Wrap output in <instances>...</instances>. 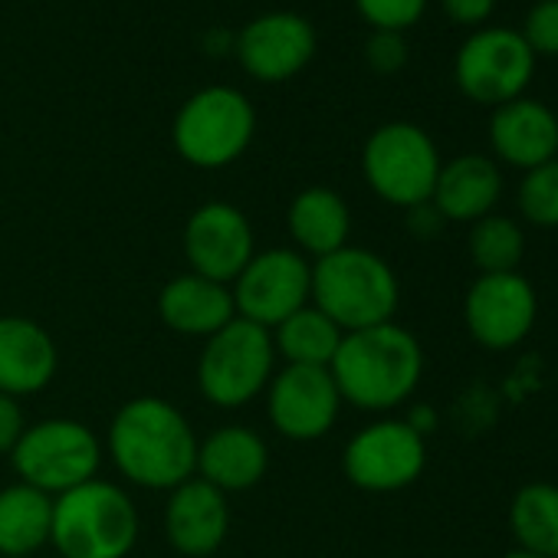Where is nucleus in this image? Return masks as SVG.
Masks as SVG:
<instances>
[{"label": "nucleus", "mask_w": 558, "mask_h": 558, "mask_svg": "<svg viewBox=\"0 0 558 558\" xmlns=\"http://www.w3.org/2000/svg\"><path fill=\"white\" fill-rule=\"evenodd\" d=\"M109 453L129 483L174 489L194 476L197 437L171 401L145 395L119 408L109 427Z\"/></svg>", "instance_id": "f257e3e1"}, {"label": "nucleus", "mask_w": 558, "mask_h": 558, "mask_svg": "<svg viewBox=\"0 0 558 558\" xmlns=\"http://www.w3.org/2000/svg\"><path fill=\"white\" fill-rule=\"evenodd\" d=\"M329 372L345 404L362 411H391L417 391L424 352L404 326L385 323L345 332Z\"/></svg>", "instance_id": "f03ea898"}, {"label": "nucleus", "mask_w": 558, "mask_h": 558, "mask_svg": "<svg viewBox=\"0 0 558 558\" xmlns=\"http://www.w3.org/2000/svg\"><path fill=\"white\" fill-rule=\"evenodd\" d=\"M398 300L395 269L372 250L342 246L313 266V303L342 332L395 323Z\"/></svg>", "instance_id": "7ed1b4c3"}, {"label": "nucleus", "mask_w": 558, "mask_h": 558, "mask_svg": "<svg viewBox=\"0 0 558 558\" xmlns=\"http://www.w3.org/2000/svg\"><path fill=\"white\" fill-rule=\"evenodd\" d=\"M135 538V502L116 483L96 476L53 499L50 542L63 558H125Z\"/></svg>", "instance_id": "20e7f679"}, {"label": "nucleus", "mask_w": 558, "mask_h": 558, "mask_svg": "<svg viewBox=\"0 0 558 558\" xmlns=\"http://www.w3.org/2000/svg\"><path fill=\"white\" fill-rule=\"evenodd\" d=\"M256 112L233 86H207L194 93L174 116V148L194 168H227L253 142Z\"/></svg>", "instance_id": "39448f33"}, {"label": "nucleus", "mask_w": 558, "mask_h": 558, "mask_svg": "<svg viewBox=\"0 0 558 558\" xmlns=\"http://www.w3.org/2000/svg\"><path fill=\"white\" fill-rule=\"evenodd\" d=\"M440 165L444 161L434 138L414 122H385L368 135L362 148V171L368 187L381 201L408 210L430 204Z\"/></svg>", "instance_id": "423d86ee"}, {"label": "nucleus", "mask_w": 558, "mask_h": 558, "mask_svg": "<svg viewBox=\"0 0 558 558\" xmlns=\"http://www.w3.org/2000/svg\"><path fill=\"white\" fill-rule=\"evenodd\" d=\"M272 362L276 349L269 329L236 316L204 342L197 362V388L217 408H243L266 391Z\"/></svg>", "instance_id": "0eeeda50"}, {"label": "nucleus", "mask_w": 558, "mask_h": 558, "mask_svg": "<svg viewBox=\"0 0 558 558\" xmlns=\"http://www.w3.org/2000/svg\"><path fill=\"white\" fill-rule=\"evenodd\" d=\"M11 460L21 483L57 499L96 480L102 463V447L86 424L70 417H50L24 430Z\"/></svg>", "instance_id": "6e6552de"}, {"label": "nucleus", "mask_w": 558, "mask_h": 558, "mask_svg": "<svg viewBox=\"0 0 558 558\" xmlns=\"http://www.w3.org/2000/svg\"><path fill=\"white\" fill-rule=\"evenodd\" d=\"M535 73V53L512 27H480L463 40L453 60L460 93L480 106H502L525 96Z\"/></svg>", "instance_id": "1a4fd4ad"}, {"label": "nucleus", "mask_w": 558, "mask_h": 558, "mask_svg": "<svg viewBox=\"0 0 558 558\" xmlns=\"http://www.w3.org/2000/svg\"><path fill=\"white\" fill-rule=\"evenodd\" d=\"M230 293L240 319L259 329H276L283 319L310 306L313 266L303 259V253L283 246L253 253V259L233 279Z\"/></svg>", "instance_id": "9d476101"}, {"label": "nucleus", "mask_w": 558, "mask_h": 558, "mask_svg": "<svg viewBox=\"0 0 558 558\" xmlns=\"http://www.w3.org/2000/svg\"><path fill=\"white\" fill-rule=\"evenodd\" d=\"M427 466V444L408 421H378L362 427L342 457L352 486L365 493H398L417 483Z\"/></svg>", "instance_id": "9b49d317"}, {"label": "nucleus", "mask_w": 558, "mask_h": 558, "mask_svg": "<svg viewBox=\"0 0 558 558\" xmlns=\"http://www.w3.org/2000/svg\"><path fill=\"white\" fill-rule=\"evenodd\" d=\"M538 316V296L529 279L515 272H480L463 300V323L483 349L506 352L519 345Z\"/></svg>", "instance_id": "f8f14e48"}, {"label": "nucleus", "mask_w": 558, "mask_h": 558, "mask_svg": "<svg viewBox=\"0 0 558 558\" xmlns=\"http://www.w3.org/2000/svg\"><path fill=\"white\" fill-rule=\"evenodd\" d=\"M342 395L329 368L287 365L266 385V408L272 427L290 440L326 437L342 411Z\"/></svg>", "instance_id": "ddd939ff"}, {"label": "nucleus", "mask_w": 558, "mask_h": 558, "mask_svg": "<svg viewBox=\"0 0 558 558\" xmlns=\"http://www.w3.org/2000/svg\"><path fill=\"white\" fill-rule=\"evenodd\" d=\"M316 27L293 11H272L250 21L233 40L240 66L259 83H287L316 57Z\"/></svg>", "instance_id": "4468645a"}, {"label": "nucleus", "mask_w": 558, "mask_h": 558, "mask_svg": "<svg viewBox=\"0 0 558 558\" xmlns=\"http://www.w3.org/2000/svg\"><path fill=\"white\" fill-rule=\"evenodd\" d=\"M184 256L191 272L214 283H233L253 259V227L246 214L227 201L201 204L184 227Z\"/></svg>", "instance_id": "2eb2a0df"}, {"label": "nucleus", "mask_w": 558, "mask_h": 558, "mask_svg": "<svg viewBox=\"0 0 558 558\" xmlns=\"http://www.w3.org/2000/svg\"><path fill=\"white\" fill-rule=\"evenodd\" d=\"M227 529H230L227 493L204 483L201 476H191L171 489V499L165 506V532L181 555L187 558L214 555L223 545Z\"/></svg>", "instance_id": "dca6fc26"}, {"label": "nucleus", "mask_w": 558, "mask_h": 558, "mask_svg": "<svg viewBox=\"0 0 558 558\" xmlns=\"http://www.w3.org/2000/svg\"><path fill=\"white\" fill-rule=\"evenodd\" d=\"M489 145L499 161L532 171L558 158V116L529 96L502 102L489 119Z\"/></svg>", "instance_id": "f3484780"}, {"label": "nucleus", "mask_w": 558, "mask_h": 558, "mask_svg": "<svg viewBox=\"0 0 558 558\" xmlns=\"http://www.w3.org/2000/svg\"><path fill=\"white\" fill-rule=\"evenodd\" d=\"M60 365L50 332L24 316L0 319V395L24 398L44 391Z\"/></svg>", "instance_id": "a211bd4d"}, {"label": "nucleus", "mask_w": 558, "mask_h": 558, "mask_svg": "<svg viewBox=\"0 0 558 558\" xmlns=\"http://www.w3.org/2000/svg\"><path fill=\"white\" fill-rule=\"evenodd\" d=\"M499 194H502V174L496 161L486 155H460L440 165L430 207L440 214V220L476 223L480 217L493 214Z\"/></svg>", "instance_id": "6ab92c4d"}, {"label": "nucleus", "mask_w": 558, "mask_h": 558, "mask_svg": "<svg viewBox=\"0 0 558 558\" xmlns=\"http://www.w3.org/2000/svg\"><path fill=\"white\" fill-rule=\"evenodd\" d=\"M158 313L168 329L197 339H210L214 332H220L227 323L236 319L230 287L214 283V279L197 272H184L171 279L158 296Z\"/></svg>", "instance_id": "aec40b11"}, {"label": "nucleus", "mask_w": 558, "mask_h": 558, "mask_svg": "<svg viewBox=\"0 0 558 558\" xmlns=\"http://www.w3.org/2000/svg\"><path fill=\"white\" fill-rule=\"evenodd\" d=\"M269 453L256 430L250 427H220L204 444H197V473L204 483L220 493L250 489L266 476Z\"/></svg>", "instance_id": "412c9836"}, {"label": "nucleus", "mask_w": 558, "mask_h": 558, "mask_svg": "<svg viewBox=\"0 0 558 558\" xmlns=\"http://www.w3.org/2000/svg\"><path fill=\"white\" fill-rule=\"evenodd\" d=\"M287 223H290L293 240L306 253H316L319 259L349 246L352 214H349V204L342 201V194H336L332 187L300 191L290 204Z\"/></svg>", "instance_id": "4be33fe9"}, {"label": "nucleus", "mask_w": 558, "mask_h": 558, "mask_svg": "<svg viewBox=\"0 0 558 558\" xmlns=\"http://www.w3.org/2000/svg\"><path fill=\"white\" fill-rule=\"evenodd\" d=\"M53 496L14 483L0 489V558H31L50 542Z\"/></svg>", "instance_id": "5701e85b"}, {"label": "nucleus", "mask_w": 558, "mask_h": 558, "mask_svg": "<svg viewBox=\"0 0 558 558\" xmlns=\"http://www.w3.org/2000/svg\"><path fill=\"white\" fill-rule=\"evenodd\" d=\"M269 336L276 355H283L287 365H306V368H329L345 339V332L316 306H303L300 313L279 323Z\"/></svg>", "instance_id": "b1692460"}, {"label": "nucleus", "mask_w": 558, "mask_h": 558, "mask_svg": "<svg viewBox=\"0 0 558 558\" xmlns=\"http://www.w3.org/2000/svg\"><path fill=\"white\" fill-rule=\"evenodd\" d=\"M509 529L515 535V548L535 551L542 558H558V486H522L509 502Z\"/></svg>", "instance_id": "393cba45"}, {"label": "nucleus", "mask_w": 558, "mask_h": 558, "mask_svg": "<svg viewBox=\"0 0 558 558\" xmlns=\"http://www.w3.org/2000/svg\"><path fill=\"white\" fill-rule=\"evenodd\" d=\"M522 253L525 236L512 217L486 214L470 227V259L480 272H515Z\"/></svg>", "instance_id": "a878e982"}, {"label": "nucleus", "mask_w": 558, "mask_h": 558, "mask_svg": "<svg viewBox=\"0 0 558 558\" xmlns=\"http://www.w3.org/2000/svg\"><path fill=\"white\" fill-rule=\"evenodd\" d=\"M519 210L535 227H558V158L522 174Z\"/></svg>", "instance_id": "bb28decb"}, {"label": "nucleus", "mask_w": 558, "mask_h": 558, "mask_svg": "<svg viewBox=\"0 0 558 558\" xmlns=\"http://www.w3.org/2000/svg\"><path fill=\"white\" fill-rule=\"evenodd\" d=\"M355 8L368 27L388 31V34H404L408 27H414L424 17L427 0H355Z\"/></svg>", "instance_id": "cd10ccee"}, {"label": "nucleus", "mask_w": 558, "mask_h": 558, "mask_svg": "<svg viewBox=\"0 0 558 558\" xmlns=\"http://www.w3.org/2000/svg\"><path fill=\"white\" fill-rule=\"evenodd\" d=\"M519 34L535 53V60L558 57V0H538V4H532Z\"/></svg>", "instance_id": "c85d7f7f"}, {"label": "nucleus", "mask_w": 558, "mask_h": 558, "mask_svg": "<svg viewBox=\"0 0 558 558\" xmlns=\"http://www.w3.org/2000/svg\"><path fill=\"white\" fill-rule=\"evenodd\" d=\"M365 57H368V66L381 76H391V73H401L404 63H408V44H404V34H388V31H375L368 47H365Z\"/></svg>", "instance_id": "c756f323"}, {"label": "nucleus", "mask_w": 558, "mask_h": 558, "mask_svg": "<svg viewBox=\"0 0 558 558\" xmlns=\"http://www.w3.org/2000/svg\"><path fill=\"white\" fill-rule=\"evenodd\" d=\"M24 430H27V421H24V411H21L17 398L0 395V453H14Z\"/></svg>", "instance_id": "7c9ffc66"}, {"label": "nucleus", "mask_w": 558, "mask_h": 558, "mask_svg": "<svg viewBox=\"0 0 558 558\" xmlns=\"http://www.w3.org/2000/svg\"><path fill=\"white\" fill-rule=\"evenodd\" d=\"M447 17L460 27H483L489 14L496 11V0H440Z\"/></svg>", "instance_id": "2f4dec72"}, {"label": "nucleus", "mask_w": 558, "mask_h": 558, "mask_svg": "<svg viewBox=\"0 0 558 558\" xmlns=\"http://www.w3.org/2000/svg\"><path fill=\"white\" fill-rule=\"evenodd\" d=\"M502 558H542V555H535V551H525V548H512V551H506Z\"/></svg>", "instance_id": "473e14b6"}]
</instances>
